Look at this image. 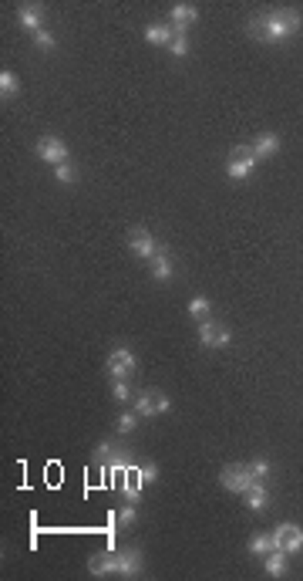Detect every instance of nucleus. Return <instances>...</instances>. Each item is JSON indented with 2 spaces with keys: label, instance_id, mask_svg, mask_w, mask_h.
<instances>
[{
  "label": "nucleus",
  "instance_id": "f257e3e1",
  "mask_svg": "<svg viewBox=\"0 0 303 581\" xmlns=\"http://www.w3.org/2000/svg\"><path fill=\"white\" fill-rule=\"evenodd\" d=\"M303 27V17L293 7H277V11H266L260 17H253L246 31H250L253 41H260V44H283V41H290L297 31Z\"/></svg>",
  "mask_w": 303,
  "mask_h": 581
},
{
  "label": "nucleus",
  "instance_id": "f03ea898",
  "mask_svg": "<svg viewBox=\"0 0 303 581\" xmlns=\"http://www.w3.org/2000/svg\"><path fill=\"white\" fill-rule=\"evenodd\" d=\"M256 163H260V159L253 155L250 145H236L226 159V176L229 180H250V173L256 169Z\"/></svg>",
  "mask_w": 303,
  "mask_h": 581
},
{
  "label": "nucleus",
  "instance_id": "7ed1b4c3",
  "mask_svg": "<svg viewBox=\"0 0 303 581\" xmlns=\"http://www.w3.org/2000/svg\"><path fill=\"white\" fill-rule=\"evenodd\" d=\"M169 409H172V399L165 392H159V389H145V392L135 396V413L139 416H162Z\"/></svg>",
  "mask_w": 303,
  "mask_h": 581
},
{
  "label": "nucleus",
  "instance_id": "20e7f679",
  "mask_svg": "<svg viewBox=\"0 0 303 581\" xmlns=\"http://www.w3.org/2000/svg\"><path fill=\"white\" fill-rule=\"evenodd\" d=\"M219 480H223V487H226V490L246 493V490H250V483H253V470H250V463H229V466H223Z\"/></svg>",
  "mask_w": 303,
  "mask_h": 581
},
{
  "label": "nucleus",
  "instance_id": "39448f33",
  "mask_svg": "<svg viewBox=\"0 0 303 581\" xmlns=\"http://www.w3.org/2000/svg\"><path fill=\"white\" fill-rule=\"evenodd\" d=\"M229 338H233V335H229V328L216 324L213 318L199 322V345H202V349H226Z\"/></svg>",
  "mask_w": 303,
  "mask_h": 581
},
{
  "label": "nucleus",
  "instance_id": "423d86ee",
  "mask_svg": "<svg viewBox=\"0 0 303 581\" xmlns=\"http://www.w3.org/2000/svg\"><path fill=\"white\" fill-rule=\"evenodd\" d=\"M128 247H132V254L142 260H152L159 254V244H155V237H152L145 227H132V230H128Z\"/></svg>",
  "mask_w": 303,
  "mask_h": 581
},
{
  "label": "nucleus",
  "instance_id": "0eeeda50",
  "mask_svg": "<svg viewBox=\"0 0 303 581\" xmlns=\"http://www.w3.org/2000/svg\"><path fill=\"white\" fill-rule=\"evenodd\" d=\"M273 541H277V547H283L287 555H297V551H303V530L297 528V524H290V520H283V524H277V530H273Z\"/></svg>",
  "mask_w": 303,
  "mask_h": 581
},
{
  "label": "nucleus",
  "instance_id": "6e6552de",
  "mask_svg": "<svg viewBox=\"0 0 303 581\" xmlns=\"http://www.w3.org/2000/svg\"><path fill=\"white\" fill-rule=\"evenodd\" d=\"M115 565H118V575H122V578H139L142 575V551L135 544H128L122 551H115Z\"/></svg>",
  "mask_w": 303,
  "mask_h": 581
},
{
  "label": "nucleus",
  "instance_id": "1a4fd4ad",
  "mask_svg": "<svg viewBox=\"0 0 303 581\" xmlns=\"http://www.w3.org/2000/svg\"><path fill=\"white\" fill-rule=\"evenodd\" d=\"M108 375L112 379H128V375L135 372V355H132V349H125V345H118V349L108 355Z\"/></svg>",
  "mask_w": 303,
  "mask_h": 581
},
{
  "label": "nucleus",
  "instance_id": "9d476101",
  "mask_svg": "<svg viewBox=\"0 0 303 581\" xmlns=\"http://www.w3.org/2000/svg\"><path fill=\"white\" fill-rule=\"evenodd\" d=\"M38 155L44 163H51V166H61V163H68V145H64L58 135H41Z\"/></svg>",
  "mask_w": 303,
  "mask_h": 581
},
{
  "label": "nucleus",
  "instance_id": "9b49d317",
  "mask_svg": "<svg viewBox=\"0 0 303 581\" xmlns=\"http://www.w3.org/2000/svg\"><path fill=\"white\" fill-rule=\"evenodd\" d=\"M169 21H172V31H176V34H186V31L199 21V11H196V4H176Z\"/></svg>",
  "mask_w": 303,
  "mask_h": 581
},
{
  "label": "nucleus",
  "instance_id": "f8f14e48",
  "mask_svg": "<svg viewBox=\"0 0 303 581\" xmlns=\"http://www.w3.org/2000/svg\"><path fill=\"white\" fill-rule=\"evenodd\" d=\"M88 571L95 578H108V575H118V565H115V547L108 551H98V555L88 557Z\"/></svg>",
  "mask_w": 303,
  "mask_h": 581
},
{
  "label": "nucleus",
  "instance_id": "ddd939ff",
  "mask_svg": "<svg viewBox=\"0 0 303 581\" xmlns=\"http://www.w3.org/2000/svg\"><path fill=\"white\" fill-rule=\"evenodd\" d=\"M17 21H21V27L24 31H44V7L41 4H21L17 7Z\"/></svg>",
  "mask_w": 303,
  "mask_h": 581
},
{
  "label": "nucleus",
  "instance_id": "4468645a",
  "mask_svg": "<svg viewBox=\"0 0 303 581\" xmlns=\"http://www.w3.org/2000/svg\"><path fill=\"white\" fill-rule=\"evenodd\" d=\"M142 477H139V466H128L125 473H122V493H125L128 504H139L142 500Z\"/></svg>",
  "mask_w": 303,
  "mask_h": 581
},
{
  "label": "nucleus",
  "instance_id": "2eb2a0df",
  "mask_svg": "<svg viewBox=\"0 0 303 581\" xmlns=\"http://www.w3.org/2000/svg\"><path fill=\"white\" fill-rule=\"evenodd\" d=\"M243 497H246V507H250L253 514L266 510V504H270V490H266V480H253L250 490L243 493Z\"/></svg>",
  "mask_w": 303,
  "mask_h": 581
},
{
  "label": "nucleus",
  "instance_id": "dca6fc26",
  "mask_svg": "<svg viewBox=\"0 0 303 581\" xmlns=\"http://www.w3.org/2000/svg\"><path fill=\"white\" fill-rule=\"evenodd\" d=\"M253 155L256 159H270V155H277V149H280V135H273V132H260L256 139H253Z\"/></svg>",
  "mask_w": 303,
  "mask_h": 581
},
{
  "label": "nucleus",
  "instance_id": "f3484780",
  "mask_svg": "<svg viewBox=\"0 0 303 581\" xmlns=\"http://www.w3.org/2000/svg\"><path fill=\"white\" fill-rule=\"evenodd\" d=\"M287 557H290V555H287L283 547H273L270 555H263L266 575H270V578H280V575H287V568H290V565H287Z\"/></svg>",
  "mask_w": 303,
  "mask_h": 581
},
{
  "label": "nucleus",
  "instance_id": "a211bd4d",
  "mask_svg": "<svg viewBox=\"0 0 303 581\" xmlns=\"http://www.w3.org/2000/svg\"><path fill=\"white\" fill-rule=\"evenodd\" d=\"M172 38H176L172 24H149V27H145V41H149V44L169 48V44H172Z\"/></svg>",
  "mask_w": 303,
  "mask_h": 581
},
{
  "label": "nucleus",
  "instance_id": "6ab92c4d",
  "mask_svg": "<svg viewBox=\"0 0 303 581\" xmlns=\"http://www.w3.org/2000/svg\"><path fill=\"white\" fill-rule=\"evenodd\" d=\"M149 271L155 281H169V277H172V257H169L165 250H159V254L149 260Z\"/></svg>",
  "mask_w": 303,
  "mask_h": 581
},
{
  "label": "nucleus",
  "instance_id": "aec40b11",
  "mask_svg": "<svg viewBox=\"0 0 303 581\" xmlns=\"http://www.w3.org/2000/svg\"><path fill=\"white\" fill-rule=\"evenodd\" d=\"M273 547H277V541H273V530H270V534H256V538L250 541V551H253V555H260V557L270 555Z\"/></svg>",
  "mask_w": 303,
  "mask_h": 581
},
{
  "label": "nucleus",
  "instance_id": "412c9836",
  "mask_svg": "<svg viewBox=\"0 0 303 581\" xmlns=\"http://www.w3.org/2000/svg\"><path fill=\"white\" fill-rule=\"evenodd\" d=\"M17 91H21V81H17V75L4 68V71H0V95H4V98H14Z\"/></svg>",
  "mask_w": 303,
  "mask_h": 581
},
{
  "label": "nucleus",
  "instance_id": "4be33fe9",
  "mask_svg": "<svg viewBox=\"0 0 303 581\" xmlns=\"http://www.w3.org/2000/svg\"><path fill=\"white\" fill-rule=\"evenodd\" d=\"M139 419L142 416L135 413V409H128V413L118 416V423H115V433H122V436H128V433H135V426H139Z\"/></svg>",
  "mask_w": 303,
  "mask_h": 581
},
{
  "label": "nucleus",
  "instance_id": "5701e85b",
  "mask_svg": "<svg viewBox=\"0 0 303 581\" xmlns=\"http://www.w3.org/2000/svg\"><path fill=\"white\" fill-rule=\"evenodd\" d=\"M209 311H213V304H209V297H192V301H189V314H192V318H199V322H206V318H209Z\"/></svg>",
  "mask_w": 303,
  "mask_h": 581
},
{
  "label": "nucleus",
  "instance_id": "b1692460",
  "mask_svg": "<svg viewBox=\"0 0 303 581\" xmlns=\"http://www.w3.org/2000/svg\"><path fill=\"white\" fill-rule=\"evenodd\" d=\"M54 180L64 182V186H71V182L78 180V169L71 166V163H61V166H54Z\"/></svg>",
  "mask_w": 303,
  "mask_h": 581
},
{
  "label": "nucleus",
  "instance_id": "393cba45",
  "mask_svg": "<svg viewBox=\"0 0 303 581\" xmlns=\"http://www.w3.org/2000/svg\"><path fill=\"white\" fill-rule=\"evenodd\" d=\"M112 524H118V528H132V524H135V504H128L125 500V507L118 510V520H115V514H112Z\"/></svg>",
  "mask_w": 303,
  "mask_h": 581
},
{
  "label": "nucleus",
  "instance_id": "a878e982",
  "mask_svg": "<svg viewBox=\"0 0 303 581\" xmlns=\"http://www.w3.org/2000/svg\"><path fill=\"white\" fill-rule=\"evenodd\" d=\"M112 399L115 402H128V399H132V389H128L125 379H112Z\"/></svg>",
  "mask_w": 303,
  "mask_h": 581
},
{
  "label": "nucleus",
  "instance_id": "bb28decb",
  "mask_svg": "<svg viewBox=\"0 0 303 581\" xmlns=\"http://www.w3.org/2000/svg\"><path fill=\"white\" fill-rule=\"evenodd\" d=\"M169 54H172V58H186V54H189V38H186V34H176L172 44H169Z\"/></svg>",
  "mask_w": 303,
  "mask_h": 581
},
{
  "label": "nucleus",
  "instance_id": "cd10ccee",
  "mask_svg": "<svg viewBox=\"0 0 303 581\" xmlns=\"http://www.w3.org/2000/svg\"><path fill=\"white\" fill-rule=\"evenodd\" d=\"M250 470H253V480H266L270 477V460L256 456V460H250Z\"/></svg>",
  "mask_w": 303,
  "mask_h": 581
},
{
  "label": "nucleus",
  "instance_id": "c85d7f7f",
  "mask_svg": "<svg viewBox=\"0 0 303 581\" xmlns=\"http://www.w3.org/2000/svg\"><path fill=\"white\" fill-rule=\"evenodd\" d=\"M34 44H38L41 51H54V34L44 27V31H38V34H34Z\"/></svg>",
  "mask_w": 303,
  "mask_h": 581
},
{
  "label": "nucleus",
  "instance_id": "c756f323",
  "mask_svg": "<svg viewBox=\"0 0 303 581\" xmlns=\"http://www.w3.org/2000/svg\"><path fill=\"white\" fill-rule=\"evenodd\" d=\"M139 477H142V483L149 487V483H155V480H159V466H155V463H142L139 466Z\"/></svg>",
  "mask_w": 303,
  "mask_h": 581
}]
</instances>
